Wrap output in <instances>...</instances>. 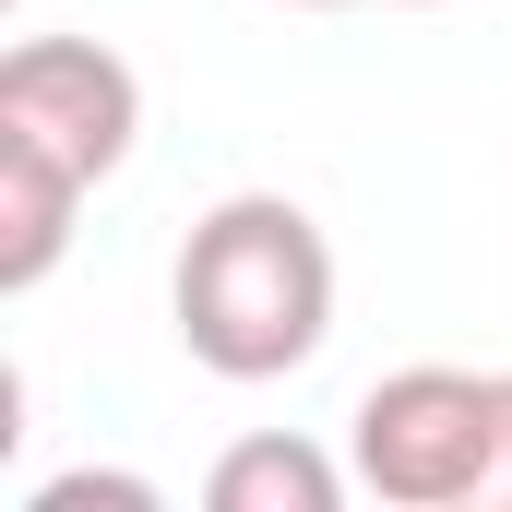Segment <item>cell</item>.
Instances as JSON below:
<instances>
[{
    "mask_svg": "<svg viewBox=\"0 0 512 512\" xmlns=\"http://www.w3.org/2000/svg\"><path fill=\"white\" fill-rule=\"evenodd\" d=\"M72 215H84V179H72L48 143L0 131V298H36V286L60 274Z\"/></svg>",
    "mask_w": 512,
    "mask_h": 512,
    "instance_id": "277c9868",
    "label": "cell"
},
{
    "mask_svg": "<svg viewBox=\"0 0 512 512\" xmlns=\"http://www.w3.org/2000/svg\"><path fill=\"white\" fill-rule=\"evenodd\" d=\"M167 310H179L191 370H215V382H286L334 334V239L286 191H227L179 239Z\"/></svg>",
    "mask_w": 512,
    "mask_h": 512,
    "instance_id": "6da1fadb",
    "label": "cell"
},
{
    "mask_svg": "<svg viewBox=\"0 0 512 512\" xmlns=\"http://www.w3.org/2000/svg\"><path fill=\"white\" fill-rule=\"evenodd\" d=\"M346 465L393 512H477L501 465V370H453V358L382 370L346 417Z\"/></svg>",
    "mask_w": 512,
    "mask_h": 512,
    "instance_id": "7a4b0ae2",
    "label": "cell"
},
{
    "mask_svg": "<svg viewBox=\"0 0 512 512\" xmlns=\"http://www.w3.org/2000/svg\"><path fill=\"white\" fill-rule=\"evenodd\" d=\"M382 12H429V0H382Z\"/></svg>",
    "mask_w": 512,
    "mask_h": 512,
    "instance_id": "9c48e42d",
    "label": "cell"
},
{
    "mask_svg": "<svg viewBox=\"0 0 512 512\" xmlns=\"http://www.w3.org/2000/svg\"><path fill=\"white\" fill-rule=\"evenodd\" d=\"M0 131L48 143L96 191V179H120L131 143H143V72L120 48H96V36H24L0 60Z\"/></svg>",
    "mask_w": 512,
    "mask_h": 512,
    "instance_id": "3957f363",
    "label": "cell"
},
{
    "mask_svg": "<svg viewBox=\"0 0 512 512\" xmlns=\"http://www.w3.org/2000/svg\"><path fill=\"white\" fill-rule=\"evenodd\" d=\"M489 512H512V370H501V465H489Z\"/></svg>",
    "mask_w": 512,
    "mask_h": 512,
    "instance_id": "52a82bcc",
    "label": "cell"
},
{
    "mask_svg": "<svg viewBox=\"0 0 512 512\" xmlns=\"http://www.w3.org/2000/svg\"><path fill=\"white\" fill-rule=\"evenodd\" d=\"M155 512V489H143V477H48V489H36V512Z\"/></svg>",
    "mask_w": 512,
    "mask_h": 512,
    "instance_id": "8992f818",
    "label": "cell"
},
{
    "mask_svg": "<svg viewBox=\"0 0 512 512\" xmlns=\"http://www.w3.org/2000/svg\"><path fill=\"white\" fill-rule=\"evenodd\" d=\"M203 501L215 512H334L346 501V465H334L322 441H298V429H251V441L215 453Z\"/></svg>",
    "mask_w": 512,
    "mask_h": 512,
    "instance_id": "5b68a950",
    "label": "cell"
},
{
    "mask_svg": "<svg viewBox=\"0 0 512 512\" xmlns=\"http://www.w3.org/2000/svg\"><path fill=\"white\" fill-rule=\"evenodd\" d=\"M286 12H370V0H286Z\"/></svg>",
    "mask_w": 512,
    "mask_h": 512,
    "instance_id": "ba28073f",
    "label": "cell"
}]
</instances>
